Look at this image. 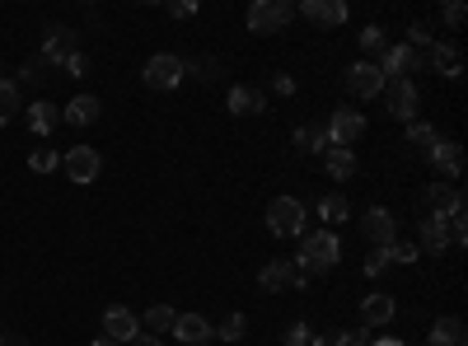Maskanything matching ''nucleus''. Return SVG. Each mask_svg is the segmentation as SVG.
<instances>
[{
    "instance_id": "25",
    "label": "nucleus",
    "mask_w": 468,
    "mask_h": 346,
    "mask_svg": "<svg viewBox=\"0 0 468 346\" xmlns=\"http://www.w3.org/2000/svg\"><path fill=\"white\" fill-rule=\"evenodd\" d=\"M323 169H328V178H333V182H347V178L356 173V155H352V150L328 146V150H323Z\"/></svg>"
},
{
    "instance_id": "31",
    "label": "nucleus",
    "mask_w": 468,
    "mask_h": 346,
    "mask_svg": "<svg viewBox=\"0 0 468 346\" xmlns=\"http://www.w3.org/2000/svg\"><path fill=\"white\" fill-rule=\"evenodd\" d=\"M174 309H169V304H155V309H146V328L150 333H174Z\"/></svg>"
},
{
    "instance_id": "20",
    "label": "nucleus",
    "mask_w": 468,
    "mask_h": 346,
    "mask_svg": "<svg viewBox=\"0 0 468 346\" xmlns=\"http://www.w3.org/2000/svg\"><path fill=\"white\" fill-rule=\"evenodd\" d=\"M98 113H104V104H98L94 94H75L66 108H61V122H71V127H94Z\"/></svg>"
},
{
    "instance_id": "34",
    "label": "nucleus",
    "mask_w": 468,
    "mask_h": 346,
    "mask_svg": "<svg viewBox=\"0 0 468 346\" xmlns=\"http://www.w3.org/2000/svg\"><path fill=\"white\" fill-rule=\"evenodd\" d=\"M29 169L33 173H52V169H61V155L56 150H33L29 155Z\"/></svg>"
},
{
    "instance_id": "4",
    "label": "nucleus",
    "mask_w": 468,
    "mask_h": 346,
    "mask_svg": "<svg viewBox=\"0 0 468 346\" xmlns=\"http://www.w3.org/2000/svg\"><path fill=\"white\" fill-rule=\"evenodd\" d=\"M291 19H295L291 0H253V5H249V29L253 33H281Z\"/></svg>"
},
{
    "instance_id": "36",
    "label": "nucleus",
    "mask_w": 468,
    "mask_h": 346,
    "mask_svg": "<svg viewBox=\"0 0 468 346\" xmlns=\"http://www.w3.org/2000/svg\"><path fill=\"white\" fill-rule=\"evenodd\" d=\"M310 337H314L310 323H291L286 328V346H310Z\"/></svg>"
},
{
    "instance_id": "40",
    "label": "nucleus",
    "mask_w": 468,
    "mask_h": 346,
    "mask_svg": "<svg viewBox=\"0 0 468 346\" xmlns=\"http://www.w3.org/2000/svg\"><path fill=\"white\" fill-rule=\"evenodd\" d=\"M310 346H342V328H328V333L310 337Z\"/></svg>"
},
{
    "instance_id": "11",
    "label": "nucleus",
    "mask_w": 468,
    "mask_h": 346,
    "mask_svg": "<svg viewBox=\"0 0 468 346\" xmlns=\"http://www.w3.org/2000/svg\"><path fill=\"white\" fill-rule=\"evenodd\" d=\"M384 104H389V113L398 122H413V113H417V85H413V80H384Z\"/></svg>"
},
{
    "instance_id": "15",
    "label": "nucleus",
    "mask_w": 468,
    "mask_h": 346,
    "mask_svg": "<svg viewBox=\"0 0 468 346\" xmlns=\"http://www.w3.org/2000/svg\"><path fill=\"white\" fill-rule=\"evenodd\" d=\"M445 249H450V225L436 220V215H421V225H417V253L440 257Z\"/></svg>"
},
{
    "instance_id": "16",
    "label": "nucleus",
    "mask_w": 468,
    "mask_h": 346,
    "mask_svg": "<svg viewBox=\"0 0 468 346\" xmlns=\"http://www.w3.org/2000/svg\"><path fill=\"white\" fill-rule=\"evenodd\" d=\"M426 165H431L436 173H445V178H459V173H464V155H459V146H455V140L436 136V146L426 150Z\"/></svg>"
},
{
    "instance_id": "1",
    "label": "nucleus",
    "mask_w": 468,
    "mask_h": 346,
    "mask_svg": "<svg viewBox=\"0 0 468 346\" xmlns=\"http://www.w3.org/2000/svg\"><path fill=\"white\" fill-rule=\"evenodd\" d=\"M342 257V239L333 230H314V234H300V253H295V272L304 276H323L333 272Z\"/></svg>"
},
{
    "instance_id": "8",
    "label": "nucleus",
    "mask_w": 468,
    "mask_h": 346,
    "mask_svg": "<svg viewBox=\"0 0 468 346\" xmlns=\"http://www.w3.org/2000/svg\"><path fill=\"white\" fill-rule=\"evenodd\" d=\"M421 211L436 215V220H464V192H459V188H440V182H431V188L421 192Z\"/></svg>"
},
{
    "instance_id": "41",
    "label": "nucleus",
    "mask_w": 468,
    "mask_h": 346,
    "mask_svg": "<svg viewBox=\"0 0 468 346\" xmlns=\"http://www.w3.org/2000/svg\"><path fill=\"white\" fill-rule=\"evenodd\" d=\"M445 24H450V29L464 24V5H459V0H450V5H445Z\"/></svg>"
},
{
    "instance_id": "28",
    "label": "nucleus",
    "mask_w": 468,
    "mask_h": 346,
    "mask_svg": "<svg viewBox=\"0 0 468 346\" xmlns=\"http://www.w3.org/2000/svg\"><path fill=\"white\" fill-rule=\"evenodd\" d=\"M384 262L389 267H408V262H417V243H408V239H394V243H384Z\"/></svg>"
},
{
    "instance_id": "13",
    "label": "nucleus",
    "mask_w": 468,
    "mask_h": 346,
    "mask_svg": "<svg viewBox=\"0 0 468 346\" xmlns=\"http://www.w3.org/2000/svg\"><path fill=\"white\" fill-rule=\"evenodd\" d=\"M104 337L127 346L132 337H140V318L127 309V304H113V309H104Z\"/></svg>"
},
{
    "instance_id": "7",
    "label": "nucleus",
    "mask_w": 468,
    "mask_h": 346,
    "mask_svg": "<svg viewBox=\"0 0 468 346\" xmlns=\"http://www.w3.org/2000/svg\"><path fill=\"white\" fill-rule=\"evenodd\" d=\"M61 165H66V178L71 182L85 188V182H94L98 173H104V155H98L94 146H71L66 155H61Z\"/></svg>"
},
{
    "instance_id": "14",
    "label": "nucleus",
    "mask_w": 468,
    "mask_h": 346,
    "mask_svg": "<svg viewBox=\"0 0 468 346\" xmlns=\"http://www.w3.org/2000/svg\"><path fill=\"white\" fill-rule=\"evenodd\" d=\"M300 14L319 29H337V24H347V0H304Z\"/></svg>"
},
{
    "instance_id": "23",
    "label": "nucleus",
    "mask_w": 468,
    "mask_h": 346,
    "mask_svg": "<svg viewBox=\"0 0 468 346\" xmlns=\"http://www.w3.org/2000/svg\"><path fill=\"white\" fill-rule=\"evenodd\" d=\"M29 127H33V136H52L61 127V108L47 104V98H38V104H29Z\"/></svg>"
},
{
    "instance_id": "47",
    "label": "nucleus",
    "mask_w": 468,
    "mask_h": 346,
    "mask_svg": "<svg viewBox=\"0 0 468 346\" xmlns=\"http://www.w3.org/2000/svg\"><path fill=\"white\" fill-rule=\"evenodd\" d=\"M94 346H122V342H113V337H98Z\"/></svg>"
},
{
    "instance_id": "18",
    "label": "nucleus",
    "mask_w": 468,
    "mask_h": 346,
    "mask_svg": "<svg viewBox=\"0 0 468 346\" xmlns=\"http://www.w3.org/2000/svg\"><path fill=\"white\" fill-rule=\"evenodd\" d=\"M394 314H398V304H394V295H384V291L361 300V323H365V328H384V323H394Z\"/></svg>"
},
{
    "instance_id": "44",
    "label": "nucleus",
    "mask_w": 468,
    "mask_h": 346,
    "mask_svg": "<svg viewBox=\"0 0 468 346\" xmlns=\"http://www.w3.org/2000/svg\"><path fill=\"white\" fill-rule=\"evenodd\" d=\"M127 346H159V337H132Z\"/></svg>"
},
{
    "instance_id": "3",
    "label": "nucleus",
    "mask_w": 468,
    "mask_h": 346,
    "mask_svg": "<svg viewBox=\"0 0 468 346\" xmlns=\"http://www.w3.org/2000/svg\"><path fill=\"white\" fill-rule=\"evenodd\" d=\"M323 131H328V146L352 150L356 140L365 136V113H356V108H333V117L323 122Z\"/></svg>"
},
{
    "instance_id": "39",
    "label": "nucleus",
    "mask_w": 468,
    "mask_h": 346,
    "mask_svg": "<svg viewBox=\"0 0 468 346\" xmlns=\"http://www.w3.org/2000/svg\"><path fill=\"white\" fill-rule=\"evenodd\" d=\"M272 89H277L281 98H291V94H295V75H272Z\"/></svg>"
},
{
    "instance_id": "21",
    "label": "nucleus",
    "mask_w": 468,
    "mask_h": 346,
    "mask_svg": "<svg viewBox=\"0 0 468 346\" xmlns=\"http://www.w3.org/2000/svg\"><path fill=\"white\" fill-rule=\"evenodd\" d=\"M291 281H295V262L291 257H272V262H262V272H258L262 291H286Z\"/></svg>"
},
{
    "instance_id": "19",
    "label": "nucleus",
    "mask_w": 468,
    "mask_h": 346,
    "mask_svg": "<svg viewBox=\"0 0 468 346\" xmlns=\"http://www.w3.org/2000/svg\"><path fill=\"white\" fill-rule=\"evenodd\" d=\"M225 108L234 117H258V113H268V98H262V89H253V85H234L230 98H225Z\"/></svg>"
},
{
    "instance_id": "35",
    "label": "nucleus",
    "mask_w": 468,
    "mask_h": 346,
    "mask_svg": "<svg viewBox=\"0 0 468 346\" xmlns=\"http://www.w3.org/2000/svg\"><path fill=\"white\" fill-rule=\"evenodd\" d=\"M43 61H24V66H19V80H14V85H43Z\"/></svg>"
},
{
    "instance_id": "10",
    "label": "nucleus",
    "mask_w": 468,
    "mask_h": 346,
    "mask_svg": "<svg viewBox=\"0 0 468 346\" xmlns=\"http://www.w3.org/2000/svg\"><path fill=\"white\" fill-rule=\"evenodd\" d=\"M342 85H347V94H356V98H375V94H384V75H379L375 61L361 56L347 66V80H342Z\"/></svg>"
},
{
    "instance_id": "45",
    "label": "nucleus",
    "mask_w": 468,
    "mask_h": 346,
    "mask_svg": "<svg viewBox=\"0 0 468 346\" xmlns=\"http://www.w3.org/2000/svg\"><path fill=\"white\" fill-rule=\"evenodd\" d=\"M370 346H408V342H398V337H379V342H370Z\"/></svg>"
},
{
    "instance_id": "32",
    "label": "nucleus",
    "mask_w": 468,
    "mask_h": 346,
    "mask_svg": "<svg viewBox=\"0 0 468 346\" xmlns=\"http://www.w3.org/2000/svg\"><path fill=\"white\" fill-rule=\"evenodd\" d=\"M356 43H361V52H375V56H379L384 47H389V38H384V29H379V24H365Z\"/></svg>"
},
{
    "instance_id": "9",
    "label": "nucleus",
    "mask_w": 468,
    "mask_h": 346,
    "mask_svg": "<svg viewBox=\"0 0 468 346\" xmlns=\"http://www.w3.org/2000/svg\"><path fill=\"white\" fill-rule=\"evenodd\" d=\"M75 52H80V33H75V29L52 24L47 38H43V52H38V61H47V66H66Z\"/></svg>"
},
{
    "instance_id": "33",
    "label": "nucleus",
    "mask_w": 468,
    "mask_h": 346,
    "mask_svg": "<svg viewBox=\"0 0 468 346\" xmlns=\"http://www.w3.org/2000/svg\"><path fill=\"white\" fill-rule=\"evenodd\" d=\"M436 127H431V122H408V140H413V146H421V150H431L436 146Z\"/></svg>"
},
{
    "instance_id": "17",
    "label": "nucleus",
    "mask_w": 468,
    "mask_h": 346,
    "mask_svg": "<svg viewBox=\"0 0 468 346\" xmlns=\"http://www.w3.org/2000/svg\"><path fill=\"white\" fill-rule=\"evenodd\" d=\"M361 230H365V239L370 243H394L398 239V220H394V211H384V207H370L365 211V220H361Z\"/></svg>"
},
{
    "instance_id": "46",
    "label": "nucleus",
    "mask_w": 468,
    "mask_h": 346,
    "mask_svg": "<svg viewBox=\"0 0 468 346\" xmlns=\"http://www.w3.org/2000/svg\"><path fill=\"white\" fill-rule=\"evenodd\" d=\"M0 346H29L24 337H0Z\"/></svg>"
},
{
    "instance_id": "30",
    "label": "nucleus",
    "mask_w": 468,
    "mask_h": 346,
    "mask_svg": "<svg viewBox=\"0 0 468 346\" xmlns=\"http://www.w3.org/2000/svg\"><path fill=\"white\" fill-rule=\"evenodd\" d=\"M19 113V85L14 80H0V127Z\"/></svg>"
},
{
    "instance_id": "6",
    "label": "nucleus",
    "mask_w": 468,
    "mask_h": 346,
    "mask_svg": "<svg viewBox=\"0 0 468 346\" xmlns=\"http://www.w3.org/2000/svg\"><path fill=\"white\" fill-rule=\"evenodd\" d=\"M379 75L384 80H413V71H421V52H413L408 43H389L379 52Z\"/></svg>"
},
{
    "instance_id": "12",
    "label": "nucleus",
    "mask_w": 468,
    "mask_h": 346,
    "mask_svg": "<svg viewBox=\"0 0 468 346\" xmlns=\"http://www.w3.org/2000/svg\"><path fill=\"white\" fill-rule=\"evenodd\" d=\"M421 66L440 71L445 80H459V75H464V56H459V47H455V43H431V47L421 52Z\"/></svg>"
},
{
    "instance_id": "38",
    "label": "nucleus",
    "mask_w": 468,
    "mask_h": 346,
    "mask_svg": "<svg viewBox=\"0 0 468 346\" xmlns=\"http://www.w3.org/2000/svg\"><path fill=\"white\" fill-rule=\"evenodd\" d=\"M384 272H389V262H384V253L375 249L370 257H365V276H384Z\"/></svg>"
},
{
    "instance_id": "26",
    "label": "nucleus",
    "mask_w": 468,
    "mask_h": 346,
    "mask_svg": "<svg viewBox=\"0 0 468 346\" xmlns=\"http://www.w3.org/2000/svg\"><path fill=\"white\" fill-rule=\"evenodd\" d=\"M295 150L300 155L328 150V131H323V122H304V127H295Z\"/></svg>"
},
{
    "instance_id": "22",
    "label": "nucleus",
    "mask_w": 468,
    "mask_h": 346,
    "mask_svg": "<svg viewBox=\"0 0 468 346\" xmlns=\"http://www.w3.org/2000/svg\"><path fill=\"white\" fill-rule=\"evenodd\" d=\"M174 337L183 346H201V342H211V323L201 318V314H178L174 318Z\"/></svg>"
},
{
    "instance_id": "24",
    "label": "nucleus",
    "mask_w": 468,
    "mask_h": 346,
    "mask_svg": "<svg viewBox=\"0 0 468 346\" xmlns=\"http://www.w3.org/2000/svg\"><path fill=\"white\" fill-rule=\"evenodd\" d=\"M431 346H464V318H455V314H445V318H436L431 323V337H426Z\"/></svg>"
},
{
    "instance_id": "43",
    "label": "nucleus",
    "mask_w": 468,
    "mask_h": 346,
    "mask_svg": "<svg viewBox=\"0 0 468 346\" xmlns=\"http://www.w3.org/2000/svg\"><path fill=\"white\" fill-rule=\"evenodd\" d=\"M85 71H89V61H85V56H80V52H75V56L66 61V75H85Z\"/></svg>"
},
{
    "instance_id": "5",
    "label": "nucleus",
    "mask_w": 468,
    "mask_h": 346,
    "mask_svg": "<svg viewBox=\"0 0 468 346\" xmlns=\"http://www.w3.org/2000/svg\"><path fill=\"white\" fill-rule=\"evenodd\" d=\"M188 75V61L174 56V52H159L146 61V71H140V80H146L150 89H178V80Z\"/></svg>"
},
{
    "instance_id": "2",
    "label": "nucleus",
    "mask_w": 468,
    "mask_h": 346,
    "mask_svg": "<svg viewBox=\"0 0 468 346\" xmlns=\"http://www.w3.org/2000/svg\"><path fill=\"white\" fill-rule=\"evenodd\" d=\"M268 230H272L277 239H300V234H304V201L277 197L272 207H268Z\"/></svg>"
},
{
    "instance_id": "27",
    "label": "nucleus",
    "mask_w": 468,
    "mask_h": 346,
    "mask_svg": "<svg viewBox=\"0 0 468 346\" xmlns=\"http://www.w3.org/2000/svg\"><path fill=\"white\" fill-rule=\"evenodd\" d=\"M347 215H352V201L342 197V192H333V197H323V201H319V220H323L328 230H333V225H342Z\"/></svg>"
},
{
    "instance_id": "42",
    "label": "nucleus",
    "mask_w": 468,
    "mask_h": 346,
    "mask_svg": "<svg viewBox=\"0 0 468 346\" xmlns=\"http://www.w3.org/2000/svg\"><path fill=\"white\" fill-rule=\"evenodd\" d=\"M342 346H365V328H342Z\"/></svg>"
},
{
    "instance_id": "29",
    "label": "nucleus",
    "mask_w": 468,
    "mask_h": 346,
    "mask_svg": "<svg viewBox=\"0 0 468 346\" xmlns=\"http://www.w3.org/2000/svg\"><path fill=\"white\" fill-rule=\"evenodd\" d=\"M243 333H249V318H243V314H225V318H220V328H211L216 342H243Z\"/></svg>"
},
{
    "instance_id": "37",
    "label": "nucleus",
    "mask_w": 468,
    "mask_h": 346,
    "mask_svg": "<svg viewBox=\"0 0 468 346\" xmlns=\"http://www.w3.org/2000/svg\"><path fill=\"white\" fill-rule=\"evenodd\" d=\"M169 19H192L197 14V0H174V5H165Z\"/></svg>"
}]
</instances>
